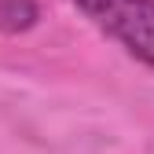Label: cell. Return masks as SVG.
Returning <instances> with one entry per match:
<instances>
[{"instance_id": "cell-1", "label": "cell", "mask_w": 154, "mask_h": 154, "mask_svg": "<svg viewBox=\"0 0 154 154\" xmlns=\"http://www.w3.org/2000/svg\"><path fill=\"white\" fill-rule=\"evenodd\" d=\"M73 8L154 70V0H73Z\"/></svg>"}]
</instances>
